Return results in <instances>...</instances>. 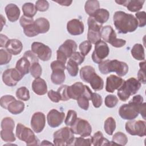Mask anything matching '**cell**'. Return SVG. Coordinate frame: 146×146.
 Instances as JSON below:
<instances>
[{
	"instance_id": "cell-1",
	"label": "cell",
	"mask_w": 146,
	"mask_h": 146,
	"mask_svg": "<svg viewBox=\"0 0 146 146\" xmlns=\"http://www.w3.org/2000/svg\"><path fill=\"white\" fill-rule=\"evenodd\" d=\"M113 21L115 27L120 34L133 32L138 27L136 18L133 15L122 11H117L114 13Z\"/></svg>"
},
{
	"instance_id": "cell-2",
	"label": "cell",
	"mask_w": 146,
	"mask_h": 146,
	"mask_svg": "<svg viewBox=\"0 0 146 146\" xmlns=\"http://www.w3.org/2000/svg\"><path fill=\"white\" fill-rule=\"evenodd\" d=\"M99 70L103 74L115 72L119 76H123L128 71V66L125 62L113 60H106L99 64Z\"/></svg>"
},
{
	"instance_id": "cell-3",
	"label": "cell",
	"mask_w": 146,
	"mask_h": 146,
	"mask_svg": "<svg viewBox=\"0 0 146 146\" xmlns=\"http://www.w3.org/2000/svg\"><path fill=\"white\" fill-rule=\"evenodd\" d=\"M141 87V83L135 78L124 80L121 86L117 89V96L123 101H127L131 95L135 94Z\"/></svg>"
},
{
	"instance_id": "cell-4",
	"label": "cell",
	"mask_w": 146,
	"mask_h": 146,
	"mask_svg": "<svg viewBox=\"0 0 146 146\" xmlns=\"http://www.w3.org/2000/svg\"><path fill=\"white\" fill-rule=\"evenodd\" d=\"M53 142L55 145H71L75 139L71 128L63 127L53 134Z\"/></svg>"
},
{
	"instance_id": "cell-5",
	"label": "cell",
	"mask_w": 146,
	"mask_h": 146,
	"mask_svg": "<svg viewBox=\"0 0 146 146\" xmlns=\"http://www.w3.org/2000/svg\"><path fill=\"white\" fill-rule=\"evenodd\" d=\"M16 136L25 141L27 145H39V139L35 136L33 131L21 123H18L16 127Z\"/></svg>"
},
{
	"instance_id": "cell-6",
	"label": "cell",
	"mask_w": 146,
	"mask_h": 146,
	"mask_svg": "<svg viewBox=\"0 0 146 146\" xmlns=\"http://www.w3.org/2000/svg\"><path fill=\"white\" fill-rule=\"evenodd\" d=\"M101 38L105 42H108L112 46L117 48L124 46L126 43V40L123 39L116 38V34L111 26H105L102 27L101 30Z\"/></svg>"
},
{
	"instance_id": "cell-7",
	"label": "cell",
	"mask_w": 146,
	"mask_h": 146,
	"mask_svg": "<svg viewBox=\"0 0 146 146\" xmlns=\"http://www.w3.org/2000/svg\"><path fill=\"white\" fill-rule=\"evenodd\" d=\"M87 23L88 26L87 39L91 43L96 44L101 40L102 25L98 22L92 17H89L87 20Z\"/></svg>"
},
{
	"instance_id": "cell-8",
	"label": "cell",
	"mask_w": 146,
	"mask_h": 146,
	"mask_svg": "<svg viewBox=\"0 0 146 146\" xmlns=\"http://www.w3.org/2000/svg\"><path fill=\"white\" fill-rule=\"evenodd\" d=\"M140 104L129 102L128 104H123L119 110L120 116L124 120H134L139 113V107Z\"/></svg>"
},
{
	"instance_id": "cell-9",
	"label": "cell",
	"mask_w": 146,
	"mask_h": 146,
	"mask_svg": "<svg viewBox=\"0 0 146 146\" xmlns=\"http://www.w3.org/2000/svg\"><path fill=\"white\" fill-rule=\"evenodd\" d=\"M71 129L74 133L83 137L90 136L92 132V127L88 121L79 117L71 126Z\"/></svg>"
},
{
	"instance_id": "cell-10",
	"label": "cell",
	"mask_w": 146,
	"mask_h": 146,
	"mask_svg": "<svg viewBox=\"0 0 146 146\" xmlns=\"http://www.w3.org/2000/svg\"><path fill=\"white\" fill-rule=\"evenodd\" d=\"M125 130L131 135L140 137L145 135V121L143 120H131L125 123Z\"/></svg>"
},
{
	"instance_id": "cell-11",
	"label": "cell",
	"mask_w": 146,
	"mask_h": 146,
	"mask_svg": "<svg viewBox=\"0 0 146 146\" xmlns=\"http://www.w3.org/2000/svg\"><path fill=\"white\" fill-rule=\"evenodd\" d=\"M110 48L107 44L103 40H100L95 46L94 51L92 54L94 62L99 64L108 55Z\"/></svg>"
},
{
	"instance_id": "cell-12",
	"label": "cell",
	"mask_w": 146,
	"mask_h": 146,
	"mask_svg": "<svg viewBox=\"0 0 146 146\" xmlns=\"http://www.w3.org/2000/svg\"><path fill=\"white\" fill-rule=\"evenodd\" d=\"M31 51L38 56V58L43 60H48L52 55L51 49L47 45L38 42H33L31 46Z\"/></svg>"
},
{
	"instance_id": "cell-13",
	"label": "cell",
	"mask_w": 146,
	"mask_h": 146,
	"mask_svg": "<svg viewBox=\"0 0 146 146\" xmlns=\"http://www.w3.org/2000/svg\"><path fill=\"white\" fill-rule=\"evenodd\" d=\"M23 75H22L15 68H9L6 70L2 74V80L3 83L10 87L15 86L17 83L21 80Z\"/></svg>"
},
{
	"instance_id": "cell-14",
	"label": "cell",
	"mask_w": 146,
	"mask_h": 146,
	"mask_svg": "<svg viewBox=\"0 0 146 146\" xmlns=\"http://www.w3.org/2000/svg\"><path fill=\"white\" fill-rule=\"evenodd\" d=\"M64 113L59 112L55 109L50 110L47 115V123L51 128L59 127L64 121Z\"/></svg>"
},
{
	"instance_id": "cell-15",
	"label": "cell",
	"mask_w": 146,
	"mask_h": 146,
	"mask_svg": "<svg viewBox=\"0 0 146 146\" xmlns=\"http://www.w3.org/2000/svg\"><path fill=\"white\" fill-rule=\"evenodd\" d=\"M46 117L43 113L36 112L33 114L31 119V127L35 133L41 132L44 128Z\"/></svg>"
},
{
	"instance_id": "cell-16",
	"label": "cell",
	"mask_w": 146,
	"mask_h": 146,
	"mask_svg": "<svg viewBox=\"0 0 146 146\" xmlns=\"http://www.w3.org/2000/svg\"><path fill=\"white\" fill-rule=\"evenodd\" d=\"M85 85L80 82H78L70 86H67V92L69 99L77 100L82 96L84 91Z\"/></svg>"
},
{
	"instance_id": "cell-17",
	"label": "cell",
	"mask_w": 146,
	"mask_h": 146,
	"mask_svg": "<svg viewBox=\"0 0 146 146\" xmlns=\"http://www.w3.org/2000/svg\"><path fill=\"white\" fill-rule=\"evenodd\" d=\"M124 80L115 75H111L107 78L106 90L108 92H113L115 90L119 88L123 84Z\"/></svg>"
},
{
	"instance_id": "cell-18",
	"label": "cell",
	"mask_w": 146,
	"mask_h": 146,
	"mask_svg": "<svg viewBox=\"0 0 146 146\" xmlns=\"http://www.w3.org/2000/svg\"><path fill=\"white\" fill-rule=\"evenodd\" d=\"M67 30L71 35H79L84 32V25L79 19H73L67 22Z\"/></svg>"
},
{
	"instance_id": "cell-19",
	"label": "cell",
	"mask_w": 146,
	"mask_h": 146,
	"mask_svg": "<svg viewBox=\"0 0 146 146\" xmlns=\"http://www.w3.org/2000/svg\"><path fill=\"white\" fill-rule=\"evenodd\" d=\"M77 49L76 42L72 39H67L58 48V51L63 54L67 58H70Z\"/></svg>"
},
{
	"instance_id": "cell-20",
	"label": "cell",
	"mask_w": 146,
	"mask_h": 146,
	"mask_svg": "<svg viewBox=\"0 0 146 146\" xmlns=\"http://www.w3.org/2000/svg\"><path fill=\"white\" fill-rule=\"evenodd\" d=\"M115 2L120 5L127 7L128 10L131 12H137L143 6L145 1L144 0H127L115 1Z\"/></svg>"
},
{
	"instance_id": "cell-21",
	"label": "cell",
	"mask_w": 146,
	"mask_h": 146,
	"mask_svg": "<svg viewBox=\"0 0 146 146\" xmlns=\"http://www.w3.org/2000/svg\"><path fill=\"white\" fill-rule=\"evenodd\" d=\"M32 90L38 95H43L47 92V86L45 80L40 78L35 79L32 83Z\"/></svg>"
},
{
	"instance_id": "cell-22",
	"label": "cell",
	"mask_w": 146,
	"mask_h": 146,
	"mask_svg": "<svg viewBox=\"0 0 146 146\" xmlns=\"http://www.w3.org/2000/svg\"><path fill=\"white\" fill-rule=\"evenodd\" d=\"M5 11L9 21L14 22L19 19L20 15V10L15 4H8L5 7Z\"/></svg>"
},
{
	"instance_id": "cell-23",
	"label": "cell",
	"mask_w": 146,
	"mask_h": 146,
	"mask_svg": "<svg viewBox=\"0 0 146 146\" xmlns=\"http://www.w3.org/2000/svg\"><path fill=\"white\" fill-rule=\"evenodd\" d=\"M6 50L11 55H17L21 53L23 48L22 42L17 39H9L6 45Z\"/></svg>"
},
{
	"instance_id": "cell-24",
	"label": "cell",
	"mask_w": 146,
	"mask_h": 146,
	"mask_svg": "<svg viewBox=\"0 0 146 146\" xmlns=\"http://www.w3.org/2000/svg\"><path fill=\"white\" fill-rule=\"evenodd\" d=\"M34 26L38 34H44L49 30L50 23L47 19L41 17L34 21Z\"/></svg>"
},
{
	"instance_id": "cell-25",
	"label": "cell",
	"mask_w": 146,
	"mask_h": 146,
	"mask_svg": "<svg viewBox=\"0 0 146 146\" xmlns=\"http://www.w3.org/2000/svg\"><path fill=\"white\" fill-rule=\"evenodd\" d=\"M31 64L30 62L26 57L23 56L17 62L15 68L24 76L29 72Z\"/></svg>"
},
{
	"instance_id": "cell-26",
	"label": "cell",
	"mask_w": 146,
	"mask_h": 146,
	"mask_svg": "<svg viewBox=\"0 0 146 146\" xmlns=\"http://www.w3.org/2000/svg\"><path fill=\"white\" fill-rule=\"evenodd\" d=\"M95 74L96 72L94 68L91 66H85L82 67L80 70L81 79L87 83H90L91 79Z\"/></svg>"
},
{
	"instance_id": "cell-27",
	"label": "cell",
	"mask_w": 146,
	"mask_h": 146,
	"mask_svg": "<svg viewBox=\"0 0 146 146\" xmlns=\"http://www.w3.org/2000/svg\"><path fill=\"white\" fill-rule=\"evenodd\" d=\"M92 144L94 146H100V145H108L115 144L112 141L111 143L108 139L104 138L103 133L100 131H98L91 137Z\"/></svg>"
},
{
	"instance_id": "cell-28",
	"label": "cell",
	"mask_w": 146,
	"mask_h": 146,
	"mask_svg": "<svg viewBox=\"0 0 146 146\" xmlns=\"http://www.w3.org/2000/svg\"><path fill=\"white\" fill-rule=\"evenodd\" d=\"M52 74L51 75V82L56 85L60 84L65 80V74L64 70L62 69H54L52 70Z\"/></svg>"
},
{
	"instance_id": "cell-29",
	"label": "cell",
	"mask_w": 146,
	"mask_h": 146,
	"mask_svg": "<svg viewBox=\"0 0 146 146\" xmlns=\"http://www.w3.org/2000/svg\"><path fill=\"white\" fill-rule=\"evenodd\" d=\"M25 104L23 102L15 100L13 101L8 106V111L13 115H18L23 111Z\"/></svg>"
},
{
	"instance_id": "cell-30",
	"label": "cell",
	"mask_w": 146,
	"mask_h": 146,
	"mask_svg": "<svg viewBox=\"0 0 146 146\" xmlns=\"http://www.w3.org/2000/svg\"><path fill=\"white\" fill-rule=\"evenodd\" d=\"M98 22L103 25L106 22L110 17V13L108 10L104 9H99L92 16Z\"/></svg>"
},
{
	"instance_id": "cell-31",
	"label": "cell",
	"mask_w": 146,
	"mask_h": 146,
	"mask_svg": "<svg viewBox=\"0 0 146 146\" xmlns=\"http://www.w3.org/2000/svg\"><path fill=\"white\" fill-rule=\"evenodd\" d=\"M131 55L136 60H144L145 53L144 49L142 44L139 43L135 44L131 49Z\"/></svg>"
},
{
	"instance_id": "cell-32",
	"label": "cell",
	"mask_w": 146,
	"mask_h": 146,
	"mask_svg": "<svg viewBox=\"0 0 146 146\" xmlns=\"http://www.w3.org/2000/svg\"><path fill=\"white\" fill-rule=\"evenodd\" d=\"M99 2L98 1L96 0H90L86 2L84 5V10L86 13L92 17L95 11L99 9Z\"/></svg>"
},
{
	"instance_id": "cell-33",
	"label": "cell",
	"mask_w": 146,
	"mask_h": 146,
	"mask_svg": "<svg viewBox=\"0 0 146 146\" xmlns=\"http://www.w3.org/2000/svg\"><path fill=\"white\" fill-rule=\"evenodd\" d=\"M22 9L24 15L30 18H33L37 12L35 6L30 2L25 3L22 6Z\"/></svg>"
},
{
	"instance_id": "cell-34",
	"label": "cell",
	"mask_w": 146,
	"mask_h": 146,
	"mask_svg": "<svg viewBox=\"0 0 146 146\" xmlns=\"http://www.w3.org/2000/svg\"><path fill=\"white\" fill-rule=\"evenodd\" d=\"M89 83L90 84L92 88L95 91L102 90L104 87L103 80L96 74L91 79Z\"/></svg>"
},
{
	"instance_id": "cell-35",
	"label": "cell",
	"mask_w": 146,
	"mask_h": 146,
	"mask_svg": "<svg viewBox=\"0 0 146 146\" xmlns=\"http://www.w3.org/2000/svg\"><path fill=\"white\" fill-rule=\"evenodd\" d=\"M104 129L106 133L112 135L116 129V121L112 117H108L104 121Z\"/></svg>"
},
{
	"instance_id": "cell-36",
	"label": "cell",
	"mask_w": 146,
	"mask_h": 146,
	"mask_svg": "<svg viewBox=\"0 0 146 146\" xmlns=\"http://www.w3.org/2000/svg\"><path fill=\"white\" fill-rule=\"evenodd\" d=\"M115 144L125 145L128 142L127 136L121 132H117L112 137V141Z\"/></svg>"
},
{
	"instance_id": "cell-37",
	"label": "cell",
	"mask_w": 146,
	"mask_h": 146,
	"mask_svg": "<svg viewBox=\"0 0 146 146\" xmlns=\"http://www.w3.org/2000/svg\"><path fill=\"white\" fill-rule=\"evenodd\" d=\"M16 96L18 99L23 101L29 100L30 97L29 90L26 87H21L17 89Z\"/></svg>"
},
{
	"instance_id": "cell-38",
	"label": "cell",
	"mask_w": 146,
	"mask_h": 146,
	"mask_svg": "<svg viewBox=\"0 0 146 146\" xmlns=\"http://www.w3.org/2000/svg\"><path fill=\"white\" fill-rule=\"evenodd\" d=\"M66 68L69 74L72 76H76L78 75L79 71V67L78 64L71 59H69L67 64Z\"/></svg>"
},
{
	"instance_id": "cell-39",
	"label": "cell",
	"mask_w": 146,
	"mask_h": 146,
	"mask_svg": "<svg viewBox=\"0 0 146 146\" xmlns=\"http://www.w3.org/2000/svg\"><path fill=\"white\" fill-rule=\"evenodd\" d=\"M1 137L6 142H13L16 140L13 131L11 130L2 129L1 131Z\"/></svg>"
},
{
	"instance_id": "cell-40",
	"label": "cell",
	"mask_w": 146,
	"mask_h": 146,
	"mask_svg": "<svg viewBox=\"0 0 146 146\" xmlns=\"http://www.w3.org/2000/svg\"><path fill=\"white\" fill-rule=\"evenodd\" d=\"M2 129L13 131L15 127V123L13 119L10 117H6L2 119L1 124Z\"/></svg>"
},
{
	"instance_id": "cell-41",
	"label": "cell",
	"mask_w": 146,
	"mask_h": 146,
	"mask_svg": "<svg viewBox=\"0 0 146 146\" xmlns=\"http://www.w3.org/2000/svg\"><path fill=\"white\" fill-rule=\"evenodd\" d=\"M30 72L31 73V75L34 78H40V75H42V67L39 64L38 62H35L31 64L30 68Z\"/></svg>"
},
{
	"instance_id": "cell-42",
	"label": "cell",
	"mask_w": 146,
	"mask_h": 146,
	"mask_svg": "<svg viewBox=\"0 0 146 146\" xmlns=\"http://www.w3.org/2000/svg\"><path fill=\"white\" fill-rule=\"evenodd\" d=\"M11 54L5 49L0 50V64H6L11 60Z\"/></svg>"
},
{
	"instance_id": "cell-43",
	"label": "cell",
	"mask_w": 146,
	"mask_h": 146,
	"mask_svg": "<svg viewBox=\"0 0 146 146\" xmlns=\"http://www.w3.org/2000/svg\"><path fill=\"white\" fill-rule=\"evenodd\" d=\"M77 119V113L74 110H69L67 112V116L64 120V123L67 126H71Z\"/></svg>"
},
{
	"instance_id": "cell-44",
	"label": "cell",
	"mask_w": 146,
	"mask_h": 146,
	"mask_svg": "<svg viewBox=\"0 0 146 146\" xmlns=\"http://www.w3.org/2000/svg\"><path fill=\"white\" fill-rule=\"evenodd\" d=\"M119 102L118 98L114 95H107L104 100L105 105L108 108H113L115 107Z\"/></svg>"
},
{
	"instance_id": "cell-45",
	"label": "cell",
	"mask_w": 146,
	"mask_h": 146,
	"mask_svg": "<svg viewBox=\"0 0 146 146\" xmlns=\"http://www.w3.org/2000/svg\"><path fill=\"white\" fill-rule=\"evenodd\" d=\"M91 48L92 44L88 40H84L82 42L79 47L80 53L84 56L89 53Z\"/></svg>"
},
{
	"instance_id": "cell-46",
	"label": "cell",
	"mask_w": 146,
	"mask_h": 146,
	"mask_svg": "<svg viewBox=\"0 0 146 146\" xmlns=\"http://www.w3.org/2000/svg\"><path fill=\"white\" fill-rule=\"evenodd\" d=\"M140 67L137 73L138 80L143 84H145V62L144 60L143 62L139 63Z\"/></svg>"
},
{
	"instance_id": "cell-47",
	"label": "cell",
	"mask_w": 146,
	"mask_h": 146,
	"mask_svg": "<svg viewBox=\"0 0 146 146\" xmlns=\"http://www.w3.org/2000/svg\"><path fill=\"white\" fill-rule=\"evenodd\" d=\"M16 100L15 99V98L14 96H13L12 95H4L2 96L1 98L0 99V104L1 106L5 108V109H7V107L9 106V105L14 100Z\"/></svg>"
},
{
	"instance_id": "cell-48",
	"label": "cell",
	"mask_w": 146,
	"mask_h": 146,
	"mask_svg": "<svg viewBox=\"0 0 146 146\" xmlns=\"http://www.w3.org/2000/svg\"><path fill=\"white\" fill-rule=\"evenodd\" d=\"M92 144L91 142V139H84L83 137H76L75 138L74 140V142L72 145H87V146H90Z\"/></svg>"
},
{
	"instance_id": "cell-49",
	"label": "cell",
	"mask_w": 146,
	"mask_h": 146,
	"mask_svg": "<svg viewBox=\"0 0 146 146\" xmlns=\"http://www.w3.org/2000/svg\"><path fill=\"white\" fill-rule=\"evenodd\" d=\"M23 29V32L25 34L29 37H33L39 34L35 30V28L34 26V23L33 24L26 26Z\"/></svg>"
},
{
	"instance_id": "cell-50",
	"label": "cell",
	"mask_w": 146,
	"mask_h": 146,
	"mask_svg": "<svg viewBox=\"0 0 146 146\" xmlns=\"http://www.w3.org/2000/svg\"><path fill=\"white\" fill-rule=\"evenodd\" d=\"M35 6L37 11H45L48 10L49 7V3L47 1L39 0L35 2Z\"/></svg>"
},
{
	"instance_id": "cell-51",
	"label": "cell",
	"mask_w": 146,
	"mask_h": 146,
	"mask_svg": "<svg viewBox=\"0 0 146 146\" xmlns=\"http://www.w3.org/2000/svg\"><path fill=\"white\" fill-rule=\"evenodd\" d=\"M136 18L137 20L138 26L140 27H143L146 25V18H145V12L140 11L137 12L135 14Z\"/></svg>"
},
{
	"instance_id": "cell-52",
	"label": "cell",
	"mask_w": 146,
	"mask_h": 146,
	"mask_svg": "<svg viewBox=\"0 0 146 146\" xmlns=\"http://www.w3.org/2000/svg\"><path fill=\"white\" fill-rule=\"evenodd\" d=\"M91 100H92V104L94 107L99 108L102 106V98L99 94L96 92H92Z\"/></svg>"
},
{
	"instance_id": "cell-53",
	"label": "cell",
	"mask_w": 146,
	"mask_h": 146,
	"mask_svg": "<svg viewBox=\"0 0 146 146\" xmlns=\"http://www.w3.org/2000/svg\"><path fill=\"white\" fill-rule=\"evenodd\" d=\"M78 106L84 110H88L89 107V100L84 96H80L77 99Z\"/></svg>"
},
{
	"instance_id": "cell-54",
	"label": "cell",
	"mask_w": 146,
	"mask_h": 146,
	"mask_svg": "<svg viewBox=\"0 0 146 146\" xmlns=\"http://www.w3.org/2000/svg\"><path fill=\"white\" fill-rule=\"evenodd\" d=\"M48 98L54 103H58L60 100H62L61 96L58 91H55L52 90H50L47 92Z\"/></svg>"
},
{
	"instance_id": "cell-55",
	"label": "cell",
	"mask_w": 146,
	"mask_h": 146,
	"mask_svg": "<svg viewBox=\"0 0 146 146\" xmlns=\"http://www.w3.org/2000/svg\"><path fill=\"white\" fill-rule=\"evenodd\" d=\"M85 56H83L80 52L75 51L73 53L71 56L70 58V59L75 62L78 65L81 64L84 60Z\"/></svg>"
},
{
	"instance_id": "cell-56",
	"label": "cell",
	"mask_w": 146,
	"mask_h": 146,
	"mask_svg": "<svg viewBox=\"0 0 146 146\" xmlns=\"http://www.w3.org/2000/svg\"><path fill=\"white\" fill-rule=\"evenodd\" d=\"M19 23H20L21 26L23 28H24L26 26H27L31 24H33L34 23V21L33 18L28 17H26L23 15L20 18Z\"/></svg>"
},
{
	"instance_id": "cell-57",
	"label": "cell",
	"mask_w": 146,
	"mask_h": 146,
	"mask_svg": "<svg viewBox=\"0 0 146 146\" xmlns=\"http://www.w3.org/2000/svg\"><path fill=\"white\" fill-rule=\"evenodd\" d=\"M67 85H62L57 90V91L59 93L61 99L62 101H67L68 100L70 99L67 95Z\"/></svg>"
},
{
	"instance_id": "cell-58",
	"label": "cell",
	"mask_w": 146,
	"mask_h": 146,
	"mask_svg": "<svg viewBox=\"0 0 146 146\" xmlns=\"http://www.w3.org/2000/svg\"><path fill=\"white\" fill-rule=\"evenodd\" d=\"M23 56L26 57L31 63V64L35 63V62H38L39 58L38 56L32 51H27L24 53Z\"/></svg>"
},
{
	"instance_id": "cell-59",
	"label": "cell",
	"mask_w": 146,
	"mask_h": 146,
	"mask_svg": "<svg viewBox=\"0 0 146 146\" xmlns=\"http://www.w3.org/2000/svg\"><path fill=\"white\" fill-rule=\"evenodd\" d=\"M51 68L52 69V70L54 69H62L65 70L66 66H65V64L56 60L51 62Z\"/></svg>"
},
{
	"instance_id": "cell-60",
	"label": "cell",
	"mask_w": 146,
	"mask_h": 146,
	"mask_svg": "<svg viewBox=\"0 0 146 146\" xmlns=\"http://www.w3.org/2000/svg\"><path fill=\"white\" fill-rule=\"evenodd\" d=\"M9 40V39L6 35L1 34H0V47H5Z\"/></svg>"
},
{
	"instance_id": "cell-61",
	"label": "cell",
	"mask_w": 146,
	"mask_h": 146,
	"mask_svg": "<svg viewBox=\"0 0 146 146\" xmlns=\"http://www.w3.org/2000/svg\"><path fill=\"white\" fill-rule=\"evenodd\" d=\"M145 106H146V103H142L139 107V113H140L143 117L145 119Z\"/></svg>"
},
{
	"instance_id": "cell-62",
	"label": "cell",
	"mask_w": 146,
	"mask_h": 146,
	"mask_svg": "<svg viewBox=\"0 0 146 146\" xmlns=\"http://www.w3.org/2000/svg\"><path fill=\"white\" fill-rule=\"evenodd\" d=\"M54 2L58 3V4L62 6H70L72 2V1H54Z\"/></svg>"
},
{
	"instance_id": "cell-63",
	"label": "cell",
	"mask_w": 146,
	"mask_h": 146,
	"mask_svg": "<svg viewBox=\"0 0 146 146\" xmlns=\"http://www.w3.org/2000/svg\"><path fill=\"white\" fill-rule=\"evenodd\" d=\"M5 22H6L5 18L3 17L2 15H1V31H2L4 25H5Z\"/></svg>"
},
{
	"instance_id": "cell-64",
	"label": "cell",
	"mask_w": 146,
	"mask_h": 146,
	"mask_svg": "<svg viewBox=\"0 0 146 146\" xmlns=\"http://www.w3.org/2000/svg\"><path fill=\"white\" fill-rule=\"evenodd\" d=\"M40 145H53V144L50 143L47 140H43L42 142L40 143Z\"/></svg>"
}]
</instances>
